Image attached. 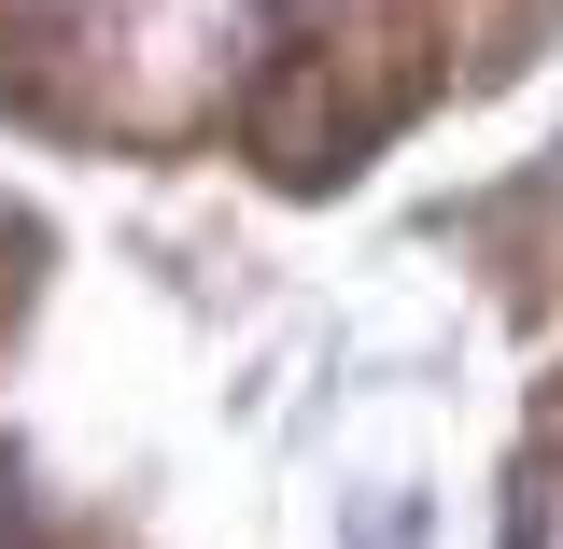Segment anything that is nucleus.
<instances>
[{
	"mask_svg": "<svg viewBox=\"0 0 563 549\" xmlns=\"http://www.w3.org/2000/svg\"><path fill=\"white\" fill-rule=\"evenodd\" d=\"M310 14H352V0H310Z\"/></svg>",
	"mask_w": 563,
	"mask_h": 549,
	"instance_id": "nucleus-1",
	"label": "nucleus"
}]
</instances>
